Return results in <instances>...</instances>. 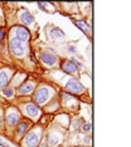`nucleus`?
Listing matches in <instances>:
<instances>
[{
  "label": "nucleus",
  "instance_id": "nucleus-1",
  "mask_svg": "<svg viewBox=\"0 0 131 147\" xmlns=\"http://www.w3.org/2000/svg\"><path fill=\"white\" fill-rule=\"evenodd\" d=\"M9 47L10 51L15 57H23L24 55V43H22L18 38L13 36L9 42Z\"/></svg>",
  "mask_w": 131,
  "mask_h": 147
},
{
  "label": "nucleus",
  "instance_id": "nucleus-2",
  "mask_svg": "<svg viewBox=\"0 0 131 147\" xmlns=\"http://www.w3.org/2000/svg\"><path fill=\"white\" fill-rule=\"evenodd\" d=\"M39 138H40L39 132H35V131L29 132L28 135L25 136L24 141H23V146L24 147H37L39 143Z\"/></svg>",
  "mask_w": 131,
  "mask_h": 147
},
{
  "label": "nucleus",
  "instance_id": "nucleus-3",
  "mask_svg": "<svg viewBox=\"0 0 131 147\" xmlns=\"http://www.w3.org/2000/svg\"><path fill=\"white\" fill-rule=\"evenodd\" d=\"M49 96H50L49 89L47 88V87H40L34 93V101L38 103V105H44L45 101L49 98Z\"/></svg>",
  "mask_w": 131,
  "mask_h": 147
},
{
  "label": "nucleus",
  "instance_id": "nucleus-4",
  "mask_svg": "<svg viewBox=\"0 0 131 147\" xmlns=\"http://www.w3.org/2000/svg\"><path fill=\"white\" fill-rule=\"evenodd\" d=\"M66 91L69 93H73V94H79V93L83 92V86L77 81V79H69L66 84Z\"/></svg>",
  "mask_w": 131,
  "mask_h": 147
},
{
  "label": "nucleus",
  "instance_id": "nucleus-5",
  "mask_svg": "<svg viewBox=\"0 0 131 147\" xmlns=\"http://www.w3.org/2000/svg\"><path fill=\"white\" fill-rule=\"evenodd\" d=\"M15 38H18L22 43H26L30 39V33L25 26H15Z\"/></svg>",
  "mask_w": 131,
  "mask_h": 147
},
{
  "label": "nucleus",
  "instance_id": "nucleus-6",
  "mask_svg": "<svg viewBox=\"0 0 131 147\" xmlns=\"http://www.w3.org/2000/svg\"><path fill=\"white\" fill-rule=\"evenodd\" d=\"M5 119H6V123H8L9 126H15L16 123L19 122V119H20V115H19V112L16 111L15 108H10L9 111L6 112Z\"/></svg>",
  "mask_w": 131,
  "mask_h": 147
},
{
  "label": "nucleus",
  "instance_id": "nucleus-7",
  "mask_svg": "<svg viewBox=\"0 0 131 147\" xmlns=\"http://www.w3.org/2000/svg\"><path fill=\"white\" fill-rule=\"evenodd\" d=\"M49 38L52 40H63L66 38V34L62 32V29H59L58 26H52L48 30Z\"/></svg>",
  "mask_w": 131,
  "mask_h": 147
},
{
  "label": "nucleus",
  "instance_id": "nucleus-8",
  "mask_svg": "<svg viewBox=\"0 0 131 147\" xmlns=\"http://www.w3.org/2000/svg\"><path fill=\"white\" fill-rule=\"evenodd\" d=\"M60 67H62V69L66 73H69V74H78V68L71 61H64Z\"/></svg>",
  "mask_w": 131,
  "mask_h": 147
},
{
  "label": "nucleus",
  "instance_id": "nucleus-9",
  "mask_svg": "<svg viewBox=\"0 0 131 147\" xmlns=\"http://www.w3.org/2000/svg\"><path fill=\"white\" fill-rule=\"evenodd\" d=\"M40 59L47 65H53L57 62V57L54 54H52V53H47V52H43L40 54Z\"/></svg>",
  "mask_w": 131,
  "mask_h": 147
},
{
  "label": "nucleus",
  "instance_id": "nucleus-10",
  "mask_svg": "<svg viewBox=\"0 0 131 147\" xmlns=\"http://www.w3.org/2000/svg\"><path fill=\"white\" fill-rule=\"evenodd\" d=\"M25 113L32 118H37L39 116V108L34 103H28V105H25Z\"/></svg>",
  "mask_w": 131,
  "mask_h": 147
},
{
  "label": "nucleus",
  "instance_id": "nucleus-11",
  "mask_svg": "<svg viewBox=\"0 0 131 147\" xmlns=\"http://www.w3.org/2000/svg\"><path fill=\"white\" fill-rule=\"evenodd\" d=\"M33 89H34V83L30 82V81H26V82H24L22 86L19 87L18 93H19V94H29Z\"/></svg>",
  "mask_w": 131,
  "mask_h": 147
},
{
  "label": "nucleus",
  "instance_id": "nucleus-12",
  "mask_svg": "<svg viewBox=\"0 0 131 147\" xmlns=\"http://www.w3.org/2000/svg\"><path fill=\"white\" fill-rule=\"evenodd\" d=\"M20 20H22L23 24L28 25V24H32V23L34 22V16L30 14L29 11H24V13H22V15H20Z\"/></svg>",
  "mask_w": 131,
  "mask_h": 147
},
{
  "label": "nucleus",
  "instance_id": "nucleus-13",
  "mask_svg": "<svg viewBox=\"0 0 131 147\" xmlns=\"http://www.w3.org/2000/svg\"><path fill=\"white\" fill-rule=\"evenodd\" d=\"M73 23H75V25L78 26V28L83 33H86V34H90V33H91V28L88 26V24L86 23V20H73Z\"/></svg>",
  "mask_w": 131,
  "mask_h": 147
},
{
  "label": "nucleus",
  "instance_id": "nucleus-14",
  "mask_svg": "<svg viewBox=\"0 0 131 147\" xmlns=\"http://www.w3.org/2000/svg\"><path fill=\"white\" fill-rule=\"evenodd\" d=\"M8 82H9V74L5 71L0 72V89L4 88L8 84Z\"/></svg>",
  "mask_w": 131,
  "mask_h": 147
},
{
  "label": "nucleus",
  "instance_id": "nucleus-15",
  "mask_svg": "<svg viewBox=\"0 0 131 147\" xmlns=\"http://www.w3.org/2000/svg\"><path fill=\"white\" fill-rule=\"evenodd\" d=\"M58 142H59V140H58V136H57V135H54V133H50V135L48 136V145L54 146Z\"/></svg>",
  "mask_w": 131,
  "mask_h": 147
},
{
  "label": "nucleus",
  "instance_id": "nucleus-16",
  "mask_svg": "<svg viewBox=\"0 0 131 147\" xmlns=\"http://www.w3.org/2000/svg\"><path fill=\"white\" fill-rule=\"evenodd\" d=\"M26 128H28V123H25V122H22L20 125L18 126V135L19 136H22V135H24V133L26 132Z\"/></svg>",
  "mask_w": 131,
  "mask_h": 147
},
{
  "label": "nucleus",
  "instance_id": "nucleus-17",
  "mask_svg": "<svg viewBox=\"0 0 131 147\" xmlns=\"http://www.w3.org/2000/svg\"><path fill=\"white\" fill-rule=\"evenodd\" d=\"M3 94H4L5 97H13V94H14V89L10 88V87H8V88H4V89H3Z\"/></svg>",
  "mask_w": 131,
  "mask_h": 147
},
{
  "label": "nucleus",
  "instance_id": "nucleus-18",
  "mask_svg": "<svg viewBox=\"0 0 131 147\" xmlns=\"http://www.w3.org/2000/svg\"><path fill=\"white\" fill-rule=\"evenodd\" d=\"M81 129H82L83 132H91V123H83L82 127H81Z\"/></svg>",
  "mask_w": 131,
  "mask_h": 147
},
{
  "label": "nucleus",
  "instance_id": "nucleus-19",
  "mask_svg": "<svg viewBox=\"0 0 131 147\" xmlns=\"http://www.w3.org/2000/svg\"><path fill=\"white\" fill-rule=\"evenodd\" d=\"M67 48H68V52H71V53H76L77 52V47L75 44H69Z\"/></svg>",
  "mask_w": 131,
  "mask_h": 147
},
{
  "label": "nucleus",
  "instance_id": "nucleus-20",
  "mask_svg": "<svg viewBox=\"0 0 131 147\" xmlns=\"http://www.w3.org/2000/svg\"><path fill=\"white\" fill-rule=\"evenodd\" d=\"M4 36H5V32H3V30H0V42L4 39Z\"/></svg>",
  "mask_w": 131,
  "mask_h": 147
},
{
  "label": "nucleus",
  "instance_id": "nucleus-21",
  "mask_svg": "<svg viewBox=\"0 0 131 147\" xmlns=\"http://www.w3.org/2000/svg\"><path fill=\"white\" fill-rule=\"evenodd\" d=\"M1 140H3V138H0V145H1L3 147H8V145H6V143H5L4 141H1Z\"/></svg>",
  "mask_w": 131,
  "mask_h": 147
},
{
  "label": "nucleus",
  "instance_id": "nucleus-22",
  "mask_svg": "<svg viewBox=\"0 0 131 147\" xmlns=\"http://www.w3.org/2000/svg\"><path fill=\"white\" fill-rule=\"evenodd\" d=\"M3 127V116L0 115V128H1Z\"/></svg>",
  "mask_w": 131,
  "mask_h": 147
},
{
  "label": "nucleus",
  "instance_id": "nucleus-23",
  "mask_svg": "<svg viewBox=\"0 0 131 147\" xmlns=\"http://www.w3.org/2000/svg\"><path fill=\"white\" fill-rule=\"evenodd\" d=\"M40 147H48V146H47L45 143H43V145H40Z\"/></svg>",
  "mask_w": 131,
  "mask_h": 147
}]
</instances>
